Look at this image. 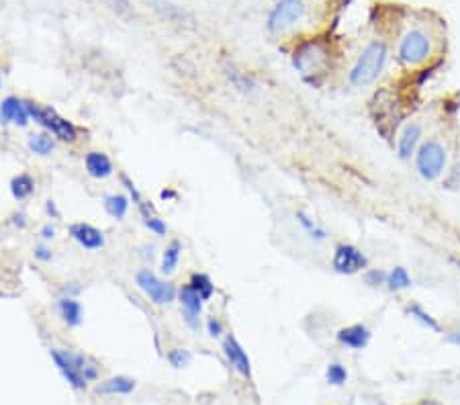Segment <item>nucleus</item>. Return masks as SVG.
<instances>
[{
  "mask_svg": "<svg viewBox=\"0 0 460 405\" xmlns=\"http://www.w3.org/2000/svg\"><path fill=\"white\" fill-rule=\"evenodd\" d=\"M135 391V381L131 377H111L97 387L98 395H131Z\"/></svg>",
  "mask_w": 460,
  "mask_h": 405,
  "instance_id": "obj_18",
  "label": "nucleus"
},
{
  "mask_svg": "<svg viewBox=\"0 0 460 405\" xmlns=\"http://www.w3.org/2000/svg\"><path fill=\"white\" fill-rule=\"evenodd\" d=\"M227 78L231 80V84L240 91V93H254L256 91V82L245 74V72L238 70V68H227Z\"/></svg>",
  "mask_w": 460,
  "mask_h": 405,
  "instance_id": "obj_27",
  "label": "nucleus"
},
{
  "mask_svg": "<svg viewBox=\"0 0 460 405\" xmlns=\"http://www.w3.org/2000/svg\"><path fill=\"white\" fill-rule=\"evenodd\" d=\"M84 168H86L88 176H93L97 180H104L109 176H113V172H115L113 160L104 152H98V150H93L84 156Z\"/></svg>",
  "mask_w": 460,
  "mask_h": 405,
  "instance_id": "obj_16",
  "label": "nucleus"
},
{
  "mask_svg": "<svg viewBox=\"0 0 460 405\" xmlns=\"http://www.w3.org/2000/svg\"><path fill=\"white\" fill-rule=\"evenodd\" d=\"M144 225H146L149 232H154L156 236H160V238L168 234V225L164 223V219H160L156 213L146 215L144 217Z\"/></svg>",
  "mask_w": 460,
  "mask_h": 405,
  "instance_id": "obj_31",
  "label": "nucleus"
},
{
  "mask_svg": "<svg viewBox=\"0 0 460 405\" xmlns=\"http://www.w3.org/2000/svg\"><path fill=\"white\" fill-rule=\"evenodd\" d=\"M325 381L332 387H344L348 383V371L341 362H330L325 369Z\"/></svg>",
  "mask_w": 460,
  "mask_h": 405,
  "instance_id": "obj_28",
  "label": "nucleus"
},
{
  "mask_svg": "<svg viewBox=\"0 0 460 405\" xmlns=\"http://www.w3.org/2000/svg\"><path fill=\"white\" fill-rule=\"evenodd\" d=\"M58 313H60L62 321L70 328H78L84 319V310H82L80 301L70 295H64L58 299Z\"/></svg>",
  "mask_w": 460,
  "mask_h": 405,
  "instance_id": "obj_17",
  "label": "nucleus"
},
{
  "mask_svg": "<svg viewBox=\"0 0 460 405\" xmlns=\"http://www.w3.org/2000/svg\"><path fill=\"white\" fill-rule=\"evenodd\" d=\"M189 285L193 286L194 291L201 295L203 301H211L213 295H215V285H213L211 277L205 274V272H194L193 277H191V281H189Z\"/></svg>",
  "mask_w": 460,
  "mask_h": 405,
  "instance_id": "obj_26",
  "label": "nucleus"
},
{
  "mask_svg": "<svg viewBox=\"0 0 460 405\" xmlns=\"http://www.w3.org/2000/svg\"><path fill=\"white\" fill-rule=\"evenodd\" d=\"M436 33L430 19L417 15L401 29L395 44V58L401 68H419L436 55Z\"/></svg>",
  "mask_w": 460,
  "mask_h": 405,
  "instance_id": "obj_1",
  "label": "nucleus"
},
{
  "mask_svg": "<svg viewBox=\"0 0 460 405\" xmlns=\"http://www.w3.org/2000/svg\"><path fill=\"white\" fill-rule=\"evenodd\" d=\"M39 236L43 241H51V239L58 236V230H55V225H51V223H46L41 230H39Z\"/></svg>",
  "mask_w": 460,
  "mask_h": 405,
  "instance_id": "obj_35",
  "label": "nucleus"
},
{
  "mask_svg": "<svg viewBox=\"0 0 460 405\" xmlns=\"http://www.w3.org/2000/svg\"><path fill=\"white\" fill-rule=\"evenodd\" d=\"M166 357H168V362L174 369H184V366H189L191 360H193V354H191L187 348H172V350H168Z\"/></svg>",
  "mask_w": 460,
  "mask_h": 405,
  "instance_id": "obj_29",
  "label": "nucleus"
},
{
  "mask_svg": "<svg viewBox=\"0 0 460 405\" xmlns=\"http://www.w3.org/2000/svg\"><path fill=\"white\" fill-rule=\"evenodd\" d=\"M180 254H182V244L178 239H172L168 246H166L164 254H162V264H160L162 274L170 277V274L176 272L178 263H180Z\"/></svg>",
  "mask_w": 460,
  "mask_h": 405,
  "instance_id": "obj_22",
  "label": "nucleus"
},
{
  "mask_svg": "<svg viewBox=\"0 0 460 405\" xmlns=\"http://www.w3.org/2000/svg\"><path fill=\"white\" fill-rule=\"evenodd\" d=\"M29 121H31V115H29V109H27V100L15 95L2 98V102H0V123H4V125L13 123L17 127H27Z\"/></svg>",
  "mask_w": 460,
  "mask_h": 405,
  "instance_id": "obj_13",
  "label": "nucleus"
},
{
  "mask_svg": "<svg viewBox=\"0 0 460 405\" xmlns=\"http://www.w3.org/2000/svg\"><path fill=\"white\" fill-rule=\"evenodd\" d=\"M51 358L58 366V371L62 373V377L68 381L74 389H86V385L90 381L98 379V366L88 357L72 352V350H64V348H51Z\"/></svg>",
  "mask_w": 460,
  "mask_h": 405,
  "instance_id": "obj_3",
  "label": "nucleus"
},
{
  "mask_svg": "<svg viewBox=\"0 0 460 405\" xmlns=\"http://www.w3.org/2000/svg\"><path fill=\"white\" fill-rule=\"evenodd\" d=\"M454 263H456V266H459V268H460V260H454Z\"/></svg>",
  "mask_w": 460,
  "mask_h": 405,
  "instance_id": "obj_40",
  "label": "nucleus"
},
{
  "mask_svg": "<svg viewBox=\"0 0 460 405\" xmlns=\"http://www.w3.org/2000/svg\"><path fill=\"white\" fill-rule=\"evenodd\" d=\"M207 334L211 336V338H221V334H223V324L215 315L207 317Z\"/></svg>",
  "mask_w": 460,
  "mask_h": 405,
  "instance_id": "obj_34",
  "label": "nucleus"
},
{
  "mask_svg": "<svg viewBox=\"0 0 460 405\" xmlns=\"http://www.w3.org/2000/svg\"><path fill=\"white\" fill-rule=\"evenodd\" d=\"M405 311L410 313V317H412V319H415V321H417L419 326H424L426 330H430V332H442V326H440V321H438L436 317H434L430 311L426 310L424 305H419V303L412 301V303H407Z\"/></svg>",
  "mask_w": 460,
  "mask_h": 405,
  "instance_id": "obj_20",
  "label": "nucleus"
},
{
  "mask_svg": "<svg viewBox=\"0 0 460 405\" xmlns=\"http://www.w3.org/2000/svg\"><path fill=\"white\" fill-rule=\"evenodd\" d=\"M421 142H424V127L415 121L407 123L397 140V158L401 162H410L415 152L419 150Z\"/></svg>",
  "mask_w": 460,
  "mask_h": 405,
  "instance_id": "obj_12",
  "label": "nucleus"
},
{
  "mask_svg": "<svg viewBox=\"0 0 460 405\" xmlns=\"http://www.w3.org/2000/svg\"><path fill=\"white\" fill-rule=\"evenodd\" d=\"M33 256H35L39 263H51L53 252H51V248L46 246V241H43V244H37V246L33 248Z\"/></svg>",
  "mask_w": 460,
  "mask_h": 405,
  "instance_id": "obj_32",
  "label": "nucleus"
},
{
  "mask_svg": "<svg viewBox=\"0 0 460 405\" xmlns=\"http://www.w3.org/2000/svg\"><path fill=\"white\" fill-rule=\"evenodd\" d=\"M160 197H162L164 201H168V199H176L178 194H176V192L172 191V189H164V191L160 192Z\"/></svg>",
  "mask_w": 460,
  "mask_h": 405,
  "instance_id": "obj_38",
  "label": "nucleus"
},
{
  "mask_svg": "<svg viewBox=\"0 0 460 405\" xmlns=\"http://www.w3.org/2000/svg\"><path fill=\"white\" fill-rule=\"evenodd\" d=\"M413 285V279L410 277L407 268L403 266H395L387 272V288L393 293H399V291H407Z\"/></svg>",
  "mask_w": 460,
  "mask_h": 405,
  "instance_id": "obj_24",
  "label": "nucleus"
},
{
  "mask_svg": "<svg viewBox=\"0 0 460 405\" xmlns=\"http://www.w3.org/2000/svg\"><path fill=\"white\" fill-rule=\"evenodd\" d=\"M178 303H180V310H182V317H184V324L191 328V330H198L201 326V313H203V299L201 295L194 291L193 286L182 285L178 288Z\"/></svg>",
  "mask_w": 460,
  "mask_h": 405,
  "instance_id": "obj_10",
  "label": "nucleus"
},
{
  "mask_svg": "<svg viewBox=\"0 0 460 405\" xmlns=\"http://www.w3.org/2000/svg\"><path fill=\"white\" fill-rule=\"evenodd\" d=\"M415 170L417 174L432 182L438 180L444 170H446V162H448V154H446V147L438 140H428V142H421L419 150L415 152Z\"/></svg>",
  "mask_w": 460,
  "mask_h": 405,
  "instance_id": "obj_6",
  "label": "nucleus"
},
{
  "mask_svg": "<svg viewBox=\"0 0 460 405\" xmlns=\"http://www.w3.org/2000/svg\"><path fill=\"white\" fill-rule=\"evenodd\" d=\"M46 213H48L51 219H58V217H60V211H58V207H55V203H53L51 199L46 203Z\"/></svg>",
  "mask_w": 460,
  "mask_h": 405,
  "instance_id": "obj_36",
  "label": "nucleus"
},
{
  "mask_svg": "<svg viewBox=\"0 0 460 405\" xmlns=\"http://www.w3.org/2000/svg\"><path fill=\"white\" fill-rule=\"evenodd\" d=\"M330 48L319 41V39H309L301 44L292 53V66L301 72L305 78L307 76H319L325 74L330 66Z\"/></svg>",
  "mask_w": 460,
  "mask_h": 405,
  "instance_id": "obj_5",
  "label": "nucleus"
},
{
  "mask_svg": "<svg viewBox=\"0 0 460 405\" xmlns=\"http://www.w3.org/2000/svg\"><path fill=\"white\" fill-rule=\"evenodd\" d=\"M364 283L368 286H385L387 285V272L381 268H366L363 274Z\"/></svg>",
  "mask_w": 460,
  "mask_h": 405,
  "instance_id": "obj_30",
  "label": "nucleus"
},
{
  "mask_svg": "<svg viewBox=\"0 0 460 405\" xmlns=\"http://www.w3.org/2000/svg\"><path fill=\"white\" fill-rule=\"evenodd\" d=\"M27 109H29L31 121H35L39 127H43L49 135H53L60 142L66 143H74L78 140V127L74 125L72 121L62 117L55 109L39 105V102H33V100H27Z\"/></svg>",
  "mask_w": 460,
  "mask_h": 405,
  "instance_id": "obj_4",
  "label": "nucleus"
},
{
  "mask_svg": "<svg viewBox=\"0 0 460 405\" xmlns=\"http://www.w3.org/2000/svg\"><path fill=\"white\" fill-rule=\"evenodd\" d=\"M297 221H299V225L303 227V232L313 239V241H325L327 236H330L327 230H325L323 225H319L313 217L309 213H305V211H297Z\"/></svg>",
  "mask_w": 460,
  "mask_h": 405,
  "instance_id": "obj_23",
  "label": "nucleus"
},
{
  "mask_svg": "<svg viewBox=\"0 0 460 405\" xmlns=\"http://www.w3.org/2000/svg\"><path fill=\"white\" fill-rule=\"evenodd\" d=\"M135 285L137 288L146 295L147 299L154 303V305H170L172 301L178 299V288L160 279L151 268H140L137 274H135Z\"/></svg>",
  "mask_w": 460,
  "mask_h": 405,
  "instance_id": "obj_8",
  "label": "nucleus"
},
{
  "mask_svg": "<svg viewBox=\"0 0 460 405\" xmlns=\"http://www.w3.org/2000/svg\"><path fill=\"white\" fill-rule=\"evenodd\" d=\"M332 268L344 274V277H352V274H358L364 272L368 268V258L363 250L354 244H346L341 241L334 248V254H332Z\"/></svg>",
  "mask_w": 460,
  "mask_h": 405,
  "instance_id": "obj_9",
  "label": "nucleus"
},
{
  "mask_svg": "<svg viewBox=\"0 0 460 405\" xmlns=\"http://www.w3.org/2000/svg\"><path fill=\"white\" fill-rule=\"evenodd\" d=\"M29 150H31V154H35V156H49L53 150H55V142H53V138L49 135L48 131L46 133H33V135H29Z\"/></svg>",
  "mask_w": 460,
  "mask_h": 405,
  "instance_id": "obj_25",
  "label": "nucleus"
},
{
  "mask_svg": "<svg viewBox=\"0 0 460 405\" xmlns=\"http://www.w3.org/2000/svg\"><path fill=\"white\" fill-rule=\"evenodd\" d=\"M444 187H446V189H452V191H460V162L450 170L448 178L444 180Z\"/></svg>",
  "mask_w": 460,
  "mask_h": 405,
  "instance_id": "obj_33",
  "label": "nucleus"
},
{
  "mask_svg": "<svg viewBox=\"0 0 460 405\" xmlns=\"http://www.w3.org/2000/svg\"><path fill=\"white\" fill-rule=\"evenodd\" d=\"M446 340H448L450 344H454V346H460V330L459 332H450V334L446 336Z\"/></svg>",
  "mask_w": 460,
  "mask_h": 405,
  "instance_id": "obj_37",
  "label": "nucleus"
},
{
  "mask_svg": "<svg viewBox=\"0 0 460 405\" xmlns=\"http://www.w3.org/2000/svg\"><path fill=\"white\" fill-rule=\"evenodd\" d=\"M129 207H131V199L127 194L121 192H113V194H107L104 197V211L111 215L113 219L121 221L129 213Z\"/></svg>",
  "mask_w": 460,
  "mask_h": 405,
  "instance_id": "obj_19",
  "label": "nucleus"
},
{
  "mask_svg": "<svg viewBox=\"0 0 460 405\" xmlns=\"http://www.w3.org/2000/svg\"><path fill=\"white\" fill-rule=\"evenodd\" d=\"M388 55L391 49L385 39H370L356 55L352 68L348 72V82L354 88H366L374 84L387 68Z\"/></svg>",
  "mask_w": 460,
  "mask_h": 405,
  "instance_id": "obj_2",
  "label": "nucleus"
},
{
  "mask_svg": "<svg viewBox=\"0 0 460 405\" xmlns=\"http://www.w3.org/2000/svg\"><path fill=\"white\" fill-rule=\"evenodd\" d=\"M223 354L238 375H242L243 379H252V362L236 336L229 334L223 340Z\"/></svg>",
  "mask_w": 460,
  "mask_h": 405,
  "instance_id": "obj_11",
  "label": "nucleus"
},
{
  "mask_svg": "<svg viewBox=\"0 0 460 405\" xmlns=\"http://www.w3.org/2000/svg\"><path fill=\"white\" fill-rule=\"evenodd\" d=\"M68 232H70V238H72L80 248H84V250L95 252V250H100V248L104 246V234H102L98 227L90 225V223L78 221V223H72V225L68 227Z\"/></svg>",
  "mask_w": 460,
  "mask_h": 405,
  "instance_id": "obj_14",
  "label": "nucleus"
},
{
  "mask_svg": "<svg viewBox=\"0 0 460 405\" xmlns=\"http://www.w3.org/2000/svg\"><path fill=\"white\" fill-rule=\"evenodd\" d=\"M305 15H307V0H278L268 15V31L272 35H283L301 23Z\"/></svg>",
  "mask_w": 460,
  "mask_h": 405,
  "instance_id": "obj_7",
  "label": "nucleus"
},
{
  "mask_svg": "<svg viewBox=\"0 0 460 405\" xmlns=\"http://www.w3.org/2000/svg\"><path fill=\"white\" fill-rule=\"evenodd\" d=\"M15 223H17V225H19V227H21V230H23L25 225H27V217H25L23 213L15 215Z\"/></svg>",
  "mask_w": 460,
  "mask_h": 405,
  "instance_id": "obj_39",
  "label": "nucleus"
},
{
  "mask_svg": "<svg viewBox=\"0 0 460 405\" xmlns=\"http://www.w3.org/2000/svg\"><path fill=\"white\" fill-rule=\"evenodd\" d=\"M370 338H372V332L364 324L346 326V328L338 330V334H336V340L348 350H364L370 344Z\"/></svg>",
  "mask_w": 460,
  "mask_h": 405,
  "instance_id": "obj_15",
  "label": "nucleus"
},
{
  "mask_svg": "<svg viewBox=\"0 0 460 405\" xmlns=\"http://www.w3.org/2000/svg\"><path fill=\"white\" fill-rule=\"evenodd\" d=\"M35 192V178L27 172L17 174L13 180H11V194L15 201H25L29 199L31 194Z\"/></svg>",
  "mask_w": 460,
  "mask_h": 405,
  "instance_id": "obj_21",
  "label": "nucleus"
}]
</instances>
